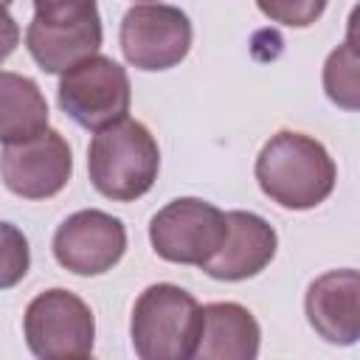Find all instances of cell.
<instances>
[{"mask_svg": "<svg viewBox=\"0 0 360 360\" xmlns=\"http://www.w3.org/2000/svg\"><path fill=\"white\" fill-rule=\"evenodd\" d=\"M256 180L264 197L290 211L321 205L338 180L335 160L326 146L304 132H276L256 158Z\"/></svg>", "mask_w": 360, "mask_h": 360, "instance_id": "1", "label": "cell"}, {"mask_svg": "<svg viewBox=\"0 0 360 360\" xmlns=\"http://www.w3.org/2000/svg\"><path fill=\"white\" fill-rule=\"evenodd\" d=\"M160 172V149L146 124L121 118L96 129L87 146V174L98 194L112 202L143 197Z\"/></svg>", "mask_w": 360, "mask_h": 360, "instance_id": "2", "label": "cell"}, {"mask_svg": "<svg viewBox=\"0 0 360 360\" xmlns=\"http://www.w3.org/2000/svg\"><path fill=\"white\" fill-rule=\"evenodd\" d=\"M202 332V307L177 284H149L129 321L132 349L141 360H188Z\"/></svg>", "mask_w": 360, "mask_h": 360, "instance_id": "3", "label": "cell"}, {"mask_svg": "<svg viewBox=\"0 0 360 360\" xmlns=\"http://www.w3.org/2000/svg\"><path fill=\"white\" fill-rule=\"evenodd\" d=\"M104 39L96 0H34L25 48L45 73H65L98 53Z\"/></svg>", "mask_w": 360, "mask_h": 360, "instance_id": "4", "label": "cell"}, {"mask_svg": "<svg viewBox=\"0 0 360 360\" xmlns=\"http://www.w3.org/2000/svg\"><path fill=\"white\" fill-rule=\"evenodd\" d=\"M56 98L68 118L96 132L127 118L132 87L127 70L115 59L93 53L62 73Z\"/></svg>", "mask_w": 360, "mask_h": 360, "instance_id": "5", "label": "cell"}, {"mask_svg": "<svg viewBox=\"0 0 360 360\" xmlns=\"http://www.w3.org/2000/svg\"><path fill=\"white\" fill-rule=\"evenodd\" d=\"M22 335L31 354L42 360L87 357L96 343V318L76 292L53 287L25 307Z\"/></svg>", "mask_w": 360, "mask_h": 360, "instance_id": "6", "label": "cell"}, {"mask_svg": "<svg viewBox=\"0 0 360 360\" xmlns=\"http://www.w3.org/2000/svg\"><path fill=\"white\" fill-rule=\"evenodd\" d=\"M225 214L200 197H177L166 202L149 222L152 250L172 264L202 267L225 239Z\"/></svg>", "mask_w": 360, "mask_h": 360, "instance_id": "7", "label": "cell"}, {"mask_svg": "<svg viewBox=\"0 0 360 360\" xmlns=\"http://www.w3.org/2000/svg\"><path fill=\"white\" fill-rule=\"evenodd\" d=\"M191 37L186 11L166 3L132 6L118 31L124 59L138 70H169L180 65L191 48Z\"/></svg>", "mask_w": 360, "mask_h": 360, "instance_id": "8", "label": "cell"}, {"mask_svg": "<svg viewBox=\"0 0 360 360\" xmlns=\"http://www.w3.org/2000/svg\"><path fill=\"white\" fill-rule=\"evenodd\" d=\"M73 174V155L59 129H45L31 141L8 143L0 152V177L22 200L56 197Z\"/></svg>", "mask_w": 360, "mask_h": 360, "instance_id": "9", "label": "cell"}, {"mask_svg": "<svg viewBox=\"0 0 360 360\" xmlns=\"http://www.w3.org/2000/svg\"><path fill=\"white\" fill-rule=\"evenodd\" d=\"M51 248L65 270L76 276H101L127 253V228L107 211L84 208L56 228Z\"/></svg>", "mask_w": 360, "mask_h": 360, "instance_id": "10", "label": "cell"}, {"mask_svg": "<svg viewBox=\"0 0 360 360\" xmlns=\"http://www.w3.org/2000/svg\"><path fill=\"white\" fill-rule=\"evenodd\" d=\"M225 225V239L202 270L217 281H245L259 276L276 256V228L253 211H228Z\"/></svg>", "mask_w": 360, "mask_h": 360, "instance_id": "11", "label": "cell"}, {"mask_svg": "<svg viewBox=\"0 0 360 360\" xmlns=\"http://www.w3.org/2000/svg\"><path fill=\"white\" fill-rule=\"evenodd\" d=\"M309 326L335 346H352L360 338V276L354 267L318 276L304 298Z\"/></svg>", "mask_w": 360, "mask_h": 360, "instance_id": "12", "label": "cell"}, {"mask_svg": "<svg viewBox=\"0 0 360 360\" xmlns=\"http://www.w3.org/2000/svg\"><path fill=\"white\" fill-rule=\"evenodd\" d=\"M262 329L253 312L233 301L202 307V332L194 357L202 360H253L259 354Z\"/></svg>", "mask_w": 360, "mask_h": 360, "instance_id": "13", "label": "cell"}, {"mask_svg": "<svg viewBox=\"0 0 360 360\" xmlns=\"http://www.w3.org/2000/svg\"><path fill=\"white\" fill-rule=\"evenodd\" d=\"M48 129V101L28 76L0 70V143H22Z\"/></svg>", "mask_w": 360, "mask_h": 360, "instance_id": "14", "label": "cell"}, {"mask_svg": "<svg viewBox=\"0 0 360 360\" xmlns=\"http://www.w3.org/2000/svg\"><path fill=\"white\" fill-rule=\"evenodd\" d=\"M323 90H326L329 101H335L338 107L357 110L360 84H357V51H354L352 34L340 48H335L329 53V59L323 65Z\"/></svg>", "mask_w": 360, "mask_h": 360, "instance_id": "15", "label": "cell"}, {"mask_svg": "<svg viewBox=\"0 0 360 360\" xmlns=\"http://www.w3.org/2000/svg\"><path fill=\"white\" fill-rule=\"evenodd\" d=\"M31 267V248L25 233L11 225L0 222V290L17 287Z\"/></svg>", "mask_w": 360, "mask_h": 360, "instance_id": "16", "label": "cell"}, {"mask_svg": "<svg viewBox=\"0 0 360 360\" xmlns=\"http://www.w3.org/2000/svg\"><path fill=\"white\" fill-rule=\"evenodd\" d=\"M329 0H256L259 11L287 28H307L326 11Z\"/></svg>", "mask_w": 360, "mask_h": 360, "instance_id": "17", "label": "cell"}, {"mask_svg": "<svg viewBox=\"0 0 360 360\" xmlns=\"http://www.w3.org/2000/svg\"><path fill=\"white\" fill-rule=\"evenodd\" d=\"M17 42H20V25L6 11V6H0V65L14 53Z\"/></svg>", "mask_w": 360, "mask_h": 360, "instance_id": "18", "label": "cell"}, {"mask_svg": "<svg viewBox=\"0 0 360 360\" xmlns=\"http://www.w3.org/2000/svg\"><path fill=\"white\" fill-rule=\"evenodd\" d=\"M11 3H14V0H0V6H11Z\"/></svg>", "mask_w": 360, "mask_h": 360, "instance_id": "19", "label": "cell"}, {"mask_svg": "<svg viewBox=\"0 0 360 360\" xmlns=\"http://www.w3.org/2000/svg\"><path fill=\"white\" fill-rule=\"evenodd\" d=\"M138 3H155V0H138Z\"/></svg>", "mask_w": 360, "mask_h": 360, "instance_id": "20", "label": "cell"}]
</instances>
